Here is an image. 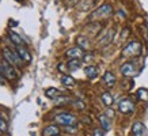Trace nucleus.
Returning a JSON list of instances; mask_svg holds the SVG:
<instances>
[{
    "mask_svg": "<svg viewBox=\"0 0 148 136\" xmlns=\"http://www.w3.org/2000/svg\"><path fill=\"white\" fill-rule=\"evenodd\" d=\"M112 14H113L112 4L105 3V4H102L101 7H98V8L95 10L94 12L91 14V15H90V19H91V21H101V19L109 18Z\"/></svg>",
    "mask_w": 148,
    "mask_h": 136,
    "instance_id": "f257e3e1",
    "label": "nucleus"
},
{
    "mask_svg": "<svg viewBox=\"0 0 148 136\" xmlns=\"http://www.w3.org/2000/svg\"><path fill=\"white\" fill-rule=\"evenodd\" d=\"M61 83H63L65 87H73L76 84V80H75L71 75H63V76H61Z\"/></svg>",
    "mask_w": 148,
    "mask_h": 136,
    "instance_id": "6ab92c4d",
    "label": "nucleus"
},
{
    "mask_svg": "<svg viewBox=\"0 0 148 136\" xmlns=\"http://www.w3.org/2000/svg\"><path fill=\"white\" fill-rule=\"evenodd\" d=\"M120 72H121L124 76L130 78V76H135V75H137L139 69L136 68V65L133 63H124L121 67H120Z\"/></svg>",
    "mask_w": 148,
    "mask_h": 136,
    "instance_id": "0eeeda50",
    "label": "nucleus"
},
{
    "mask_svg": "<svg viewBox=\"0 0 148 136\" xmlns=\"http://www.w3.org/2000/svg\"><path fill=\"white\" fill-rule=\"evenodd\" d=\"M82 67V60L80 59H69L67 64V68L69 71H76Z\"/></svg>",
    "mask_w": 148,
    "mask_h": 136,
    "instance_id": "dca6fc26",
    "label": "nucleus"
},
{
    "mask_svg": "<svg viewBox=\"0 0 148 136\" xmlns=\"http://www.w3.org/2000/svg\"><path fill=\"white\" fill-rule=\"evenodd\" d=\"M114 29H109L108 32L105 33V36L99 40V45H102V46H105V45H109L110 42L113 41V37H114Z\"/></svg>",
    "mask_w": 148,
    "mask_h": 136,
    "instance_id": "9b49d317",
    "label": "nucleus"
},
{
    "mask_svg": "<svg viewBox=\"0 0 148 136\" xmlns=\"http://www.w3.org/2000/svg\"><path fill=\"white\" fill-rule=\"evenodd\" d=\"M60 133V128L57 125H48L42 131V136H56Z\"/></svg>",
    "mask_w": 148,
    "mask_h": 136,
    "instance_id": "ddd939ff",
    "label": "nucleus"
},
{
    "mask_svg": "<svg viewBox=\"0 0 148 136\" xmlns=\"http://www.w3.org/2000/svg\"><path fill=\"white\" fill-rule=\"evenodd\" d=\"M7 128H8L7 122H5L3 118H0V132H5L7 131Z\"/></svg>",
    "mask_w": 148,
    "mask_h": 136,
    "instance_id": "b1692460",
    "label": "nucleus"
},
{
    "mask_svg": "<svg viewBox=\"0 0 148 136\" xmlns=\"http://www.w3.org/2000/svg\"><path fill=\"white\" fill-rule=\"evenodd\" d=\"M118 112H121L122 114H130L135 112V104L128 98H124L118 102Z\"/></svg>",
    "mask_w": 148,
    "mask_h": 136,
    "instance_id": "423d86ee",
    "label": "nucleus"
},
{
    "mask_svg": "<svg viewBox=\"0 0 148 136\" xmlns=\"http://www.w3.org/2000/svg\"><path fill=\"white\" fill-rule=\"evenodd\" d=\"M84 73L88 79H95V78L98 76L99 72H98V68L95 67V65H87L84 68Z\"/></svg>",
    "mask_w": 148,
    "mask_h": 136,
    "instance_id": "4468645a",
    "label": "nucleus"
},
{
    "mask_svg": "<svg viewBox=\"0 0 148 136\" xmlns=\"http://www.w3.org/2000/svg\"><path fill=\"white\" fill-rule=\"evenodd\" d=\"M101 100H102V102L105 104V106H112L113 102H114V98H113V95L109 93V91H105V93H102V95H101Z\"/></svg>",
    "mask_w": 148,
    "mask_h": 136,
    "instance_id": "f3484780",
    "label": "nucleus"
},
{
    "mask_svg": "<svg viewBox=\"0 0 148 136\" xmlns=\"http://www.w3.org/2000/svg\"><path fill=\"white\" fill-rule=\"evenodd\" d=\"M54 122L64 125V127H69V125H76L77 124V117H75L71 113H60L54 117Z\"/></svg>",
    "mask_w": 148,
    "mask_h": 136,
    "instance_id": "7ed1b4c3",
    "label": "nucleus"
},
{
    "mask_svg": "<svg viewBox=\"0 0 148 136\" xmlns=\"http://www.w3.org/2000/svg\"><path fill=\"white\" fill-rule=\"evenodd\" d=\"M8 37H10V40L12 41V44H14L15 46L23 45V40H22V37L19 36V34H16L15 32H12V30H10V32H8Z\"/></svg>",
    "mask_w": 148,
    "mask_h": 136,
    "instance_id": "2eb2a0df",
    "label": "nucleus"
},
{
    "mask_svg": "<svg viewBox=\"0 0 148 136\" xmlns=\"http://www.w3.org/2000/svg\"><path fill=\"white\" fill-rule=\"evenodd\" d=\"M15 50H16V53H18V56L21 57V60H22L23 63H32V59H33L32 53H30L23 45L15 46Z\"/></svg>",
    "mask_w": 148,
    "mask_h": 136,
    "instance_id": "1a4fd4ad",
    "label": "nucleus"
},
{
    "mask_svg": "<svg viewBox=\"0 0 148 136\" xmlns=\"http://www.w3.org/2000/svg\"><path fill=\"white\" fill-rule=\"evenodd\" d=\"M141 52H143V46L139 41H130L122 49V56L124 57H136V56H140Z\"/></svg>",
    "mask_w": 148,
    "mask_h": 136,
    "instance_id": "f03ea898",
    "label": "nucleus"
},
{
    "mask_svg": "<svg viewBox=\"0 0 148 136\" xmlns=\"http://www.w3.org/2000/svg\"><path fill=\"white\" fill-rule=\"evenodd\" d=\"M72 104L75 105L77 109H80V110H84L86 109V105H84V102H82V101H73Z\"/></svg>",
    "mask_w": 148,
    "mask_h": 136,
    "instance_id": "5701e85b",
    "label": "nucleus"
},
{
    "mask_svg": "<svg viewBox=\"0 0 148 136\" xmlns=\"http://www.w3.org/2000/svg\"><path fill=\"white\" fill-rule=\"evenodd\" d=\"M94 136H103V132L99 128H97V129H94Z\"/></svg>",
    "mask_w": 148,
    "mask_h": 136,
    "instance_id": "393cba45",
    "label": "nucleus"
},
{
    "mask_svg": "<svg viewBox=\"0 0 148 136\" xmlns=\"http://www.w3.org/2000/svg\"><path fill=\"white\" fill-rule=\"evenodd\" d=\"M45 95L48 97V98H50V100H54V101H56L58 97L61 95V93H60L57 89H54V87H49V89L45 91Z\"/></svg>",
    "mask_w": 148,
    "mask_h": 136,
    "instance_id": "a211bd4d",
    "label": "nucleus"
},
{
    "mask_svg": "<svg viewBox=\"0 0 148 136\" xmlns=\"http://www.w3.org/2000/svg\"><path fill=\"white\" fill-rule=\"evenodd\" d=\"M103 82L106 83V86L113 87L114 84H116L117 79H116V76H114V73H113V72H110V71H106V72L103 73Z\"/></svg>",
    "mask_w": 148,
    "mask_h": 136,
    "instance_id": "f8f14e48",
    "label": "nucleus"
},
{
    "mask_svg": "<svg viewBox=\"0 0 148 136\" xmlns=\"http://www.w3.org/2000/svg\"><path fill=\"white\" fill-rule=\"evenodd\" d=\"M3 73H1V69H0V84H4V79H3Z\"/></svg>",
    "mask_w": 148,
    "mask_h": 136,
    "instance_id": "a878e982",
    "label": "nucleus"
},
{
    "mask_svg": "<svg viewBox=\"0 0 148 136\" xmlns=\"http://www.w3.org/2000/svg\"><path fill=\"white\" fill-rule=\"evenodd\" d=\"M1 53H3V57H4V60H7L10 64H12V65H16L18 68L22 67V63H23V61L21 60V57L18 56L16 50H15V52H12V50L8 49V48H3Z\"/></svg>",
    "mask_w": 148,
    "mask_h": 136,
    "instance_id": "20e7f679",
    "label": "nucleus"
},
{
    "mask_svg": "<svg viewBox=\"0 0 148 136\" xmlns=\"http://www.w3.org/2000/svg\"><path fill=\"white\" fill-rule=\"evenodd\" d=\"M16 1H22V0H16Z\"/></svg>",
    "mask_w": 148,
    "mask_h": 136,
    "instance_id": "bb28decb",
    "label": "nucleus"
},
{
    "mask_svg": "<svg viewBox=\"0 0 148 136\" xmlns=\"http://www.w3.org/2000/svg\"><path fill=\"white\" fill-rule=\"evenodd\" d=\"M136 95H137V98L140 101H143V102H148V89H139V90L136 91Z\"/></svg>",
    "mask_w": 148,
    "mask_h": 136,
    "instance_id": "412c9836",
    "label": "nucleus"
},
{
    "mask_svg": "<svg viewBox=\"0 0 148 136\" xmlns=\"http://www.w3.org/2000/svg\"><path fill=\"white\" fill-rule=\"evenodd\" d=\"M56 136H60V135H56Z\"/></svg>",
    "mask_w": 148,
    "mask_h": 136,
    "instance_id": "cd10ccee",
    "label": "nucleus"
},
{
    "mask_svg": "<svg viewBox=\"0 0 148 136\" xmlns=\"http://www.w3.org/2000/svg\"><path fill=\"white\" fill-rule=\"evenodd\" d=\"M99 122H101V125H102L103 131H110V120L106 114H101L99 116Z\"/></svg>",
    "mask_w": 148,
    "mask_h": 136,
    "instance_id": "aec40b11",
    "label": "nucleus"
},
{
    "mask_svg": "<svg viewBox=\"0 0 148 136\" xmlns=\"http://www.w3.org/2000/svg\"><path fill=\"white\" fill-rule=\"evenodd\" d=\"M76 42H77V46H80L82 49H88L90 48V42H88V38L87 37H77V40H76Z\"/></svg>",
    "mask_w": 148,
    "mask_h": 136,
    "instance_id": "4be33fe9",
    "label": "nucleus"
},
{
    "mask_svg": "<svg viewBox=\"0 0 148 136\" xmlns=\"http://www.w3.org/2000/svg\"><path fill=\"white\" fill-rule=\"evenodd\" d=\"M1 73H3V76H4L5 79H8V80H15V79L18 78L14 65L10 64L7 60H3V61H1Z\"/></svg>",
    "mask_w": 148,
    "mask_h": 136,
    "instance_id": "39448f33",
    "label": "nucleus"
},
{
    "mask_svg": "<svg viewBox=\"0 0 148 136\" xmlns=\"http://www.w3.org/2000/svg\"><path fill=\"white\" fill-rule=\"evenodd\" d=\"M84 49H82L80 46H73L65 52V56L68 59H83L84 57Z\"/></svg>",
    "mask_w": 148,
    "mask_h": 136,
    "instance_id": "6e6552de",
    "label": "nucleus"
},
{
    "mask_svg": "<svg viewBox=\"0 0 148 136\" xmlns=\"http://www.w3.org/2000/svg\"><path fill=\"white\" fill-rule=\"evenodd\" d=\"M133 136H147V128L141 121H136L132 125Z\"/></svg>",
    "mask_w": 148,
    "mask_h": 136,
    "instance_id": "9d476101",
    "label": "nucleus"
}]
</instances>
